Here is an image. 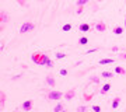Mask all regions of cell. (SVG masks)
Wrapping results in <instances>:
<instances>
[{
    "mask_svg": "<svg viewBox=\"0 0 126 112\" xmlns=\"http://www.w3.org/2000/svg\"><path fill=\"white\" fill-rule=\"evenodd\" d=\"M62 97H64V94L62 91H56V90H52L48 94V99H50V101H59V99H62Z\"/></svg>",
    "mask_w": 126,
    "mask_h": 112,
    "instance_id": "6da1fadb",
    "label": "cell"
},
{
    "mask_svg": "<svg viewBox=\"0 0 126 112\" xmlns=\"http://www.w3.org/2000/svg\"><path fill=\"white\" fill-rule=\"evenodd\" d=\"M34 28H35V25H34L32 22L25 21V22H23V25L20 28V34H25V32H28V31H32Z\"/></svg>",
    "mask_w": 126,
    "mask_h": 112,
    "instance_id": "7a4b0ae2",
    "label": "cell"
},
{
    "mask_svg": "<svg viewBox=\"0 0 126 112\" xmlns=\"http://www.w3.org/2000/svg\"><path fill=\"white\" fill-rule=\"evenodd\" d=\"M42 58H44V53H38V52H36V53H34L31 56V59H32V62L35 63V64H42Z\"/></svg>",
    "mask_w": 126,
    "mask_h": 112,
    "instance_id": "3957f363",
    "label": "cell"
},
{
    "mask_svg": "<svg viewBox=\"0 0 126 112\" xmlns=\"http://www.w3.org/2000/svg\"><path fill=\"white\" fill-rule=\"evenodd\" d=\"M32 107H34V104H32V101L31 99H28V101H24L23 104H21V109L23 111H25V112H28V111H31L32 109Z\"/></svg>",
    "mask_w": 126,
    "mask_h": 112,
    "instance_id": "277c9868",
    "label": "cell"
},
{
    "mask_svg": "<svg viewBox=\"0 0 126 112\" xmlns=\"http://www.w3.org/2000/svg\"><path fill=\"white\" fill-rule=\"evenodd\" d=\"M95 30L99 32H104V31H107V24L105 22H95Z\"/></svg>",
    "mask_w": 126,
    "mask_h": 112,
    "instance_id": "5b68a950",
    "label": "cell"
},
{
    "mask_svg": "<svg viewBox=\"0 0 126 112\" xmlns=\"http://www.w3.org/2000/svg\"><path fill=\"white\" fill-rule=\"evenodd\" d=\"M46 84L48 85H50V87H52V88H53L55 85H56V81H55V77L52 76V74H49V76H46Z\"/></svg>",
    "mask_w": 126,
    "mask_h": 112,
    "instance_id": "8992f818",
    "label": "cell"
},
{
    "mask_svg": "<svg viewBox=\"0 0 126 112\" xmlns=\"http://www.w3.org/2000/svg\"><path fill=\"white\" fill-rule=\"evenodd\" d=\"M74 97H76V91H74V90H69L67 93L64 94V98H66V101H72Z\"/></svg>",
    "mask_w": 126,
    "mask_h": 112,
    "instance_id": "52a82bcc",
    "label": "cell"
},
{
    "mask_svg": "<svg viewBox=\"0 0 126 112\" xmlns=\"http://www.w3.org/2000/svg\"><path fill=\"white\" fill-rule=\"evenodd\" d=\"M109 88H111V84H109V83H105V84L99 88V94H107L109 91Z\"/></svg>",
    "mask_w": 126,
    "mask_h": 112,
    "instance_id": "ba28073f",
    "label": "cell"
},
{
    "mask_svg": "<svg viewBox=\"0 0 126 112\" xmlns=\"http://www.w3.org/2000/svg\"><path fill=\"white\" fill-rule=\"evenodd\" d=\"M7 20H9V16L6 14L4 10H1V11H0V21H1V24L7 22Z\"/></svg>",
    "mask_w": 126,
    "mask_h": 112,
    "instance_id": "9c48e42d",
    "label": "cell"
},
{
    "mask_svg": "<svg viewBox=\"0 0 126 112\" xmlns=\"http://www.w3.org/2000/svg\"><path fill=\"white\" fill-rule=\"evenodd\" d=\"M119 104H121V98H119V97H115V98L112 99V104H111L112 109H116V108L119 107Z\"/></svg>",
    "mask_w": 126,
    "mask_h": 112,
    "instance_id": "30bf717a",
    "label": "cell"
},
{
    "mask_svg": "<svg viewBox=\"0 0 126 112\" xmlns=\"http://www.w3.org/2000/svg\"><path fill=\"white\" fill-rule=\"evenodd\" d=\"M90 30V25L87 24V22H84V24H80L79 25V31H81V32H87Z\"/></svg>",
    "mask_w": 126,
    "mask_h": 112,
    "instance_id": "8fae6325",
    "label": "cell"
},
{
    "mask_svg": "<svg viewBox=\"0 0 126 112\" xmlns=\"http://www.w3.org/2000/svg\"><path fill=\"white\" fill-rule=\"evenodd\" d=\"M111 63H113V59H111V58L101 59V60H99V64H111Z\"/></svg>",
    "mask_w": 126,
    "mask_h": 112,
    "instance_id": "7c38bea8",
    "label": "cell"
},
{
    "mask_svg": "<svg viewBox=\"0 0 126 112\" xmlns=\"http://www.w3.org/2000/svg\"><path fill=\"white\" fill-rule=\"evenodd\" d=\"M64 109H66V108H64V105H63V104H58V105L53 108L55 112H63Z\"/></svg>",
    "mask_w": 126,
    "mask_h": 112,
    "instance_id": "4fadbf2b",
    "label": "cell"
},
{
    "mask_svg": "<svg viewBox=\"0 0 126 112\" xmlns=\"http://www.w3.org/2000/svg\"><path fill=\"white\" fill-rule=\"evenodd\" d=\"M4 102H6V97H4V93L0 94V108L3 109L4 108Z\"/></svg>",
    "mask_w": 126,
    "mask_h": 112,
    "instance_id": "5bb4252c",
    "label": "cell"
},
{
    "mask_svg": "<svg viewBox=\"0 0 126 112\" xmlns=\"http://www.w3.org/2000/svg\"><path fill=\"white\" fill-rule=\"evenodd\" d=\"M115 73H116V74H126V70L123 69V67L116 66V67H115Z\"/></svg>",
    "mask_w": 126,
    "mask_h": 112,
    "instance_id": "9a60e30c",
    "label": "cell"
},
{
    "mask_svg": "<svg viewBox=\"0 0 126 112\" xmlns=\"http://www.w3.org/2000/svg\"><path fill=\"white\" fill-rule=\"evenodd\" d=\"M112 76H113V73H111V72H102L101 73V77H104V79H112Z\"/></svg>",
    "mask_w": 126,
    "mask_h": 112,
    "instance_id": "2e32d148",
    "label": "cell"
},
{
    "mask_svg": "<svg viewBox=\"0 0 126 112\" xmlns=\"http://www.w3.org/2000/svg\"><path fill=\"white\" fill-rule=\"evenodd\" d=\"M122 32H123V28L122 27H115L113 28V34H115V35H121Z\"/></svg>",
    "mask_w": 126,
    "mask_h": 112,
    "instance_id": "e0dca14e",
    "label": "cell"
},
{
    "mask_svg": "<svg viewBox=\"0 0 126 112\" xmlns=\"http://www.w3.org/2000/svg\"><path fill=\"white\" fill-rule=\"evenodd\" d=\"M87 3H88V0H77V1H76V6H77V7H80V6H83V7H84Z\"/></svg>",
    "mask_w": 126,
    "mask_h": 112,
    "instance_id": "ac0fdd59",
    "label": "cell"
},
{
    "mask_svg": "<svg viewBox=\"0 0 126 112\" xmlns=\"http://www.w3.org/2000/svg\"><path fill=\"white\" fill-rule=\"evenodd\" d=\"M90 83L98 84V83H99V77H98V76H91V77H90Z\"/></svg>",
    "mask_w": 126,
    "mask_h": 112,
    "instance_id": "d6986e66",
    "label": "cell"
},
{
    "mask_svg": "<svg viewBox=\"0 0 126 112\" xmlns=\"http://www.w3.org/2000/svg\"><path fill=\"white\" fill-rule=\"evenodd\" d=\"M70 30H72V24H64V25L62 27V31L63 32H69Z\"/></svg>",
    "mask_w": 126,
    "mask_h": 112,
    "instance_id": "ffe728a7",
    "label": "cell"
},
{
    "mask_svg": "<svg viewBox=\"0 0 126 112\" xmlns=\"http://www.w3.org/2000/svg\"><path fill=\"white\" fill-rule=\"evenodd\" d=\"M79 44H80V45H87V44H88V38H86V36H81L80 39H79Z\"/></svg>",
    "mask_w": 126,
    "mask_h": 112,
    "instance_id": "44dd1931",
    "label": "cell"
},
{
    "mask_svg": "<svg viewBox=\"0 0 126 112\" xmlns=\"http://www.w3.org/2000/svg\"><path fill=\"white\" fill-rule=\"evenodd\" d=\"M55 56H56V59H59V60H60V59H64V58H66V55L63 53V52H56V55H55Z\"/></svg>",
    "mask_w": 126,
    "mask_h": 112,
    "instance_id": "7402d4cb",
    "label": "cell"
},
{
    "mask_svg": "<svg viewBox=\"0 0 126 112\" xmlns=\"http://www.w3.org/2000/svg\"><path fill=\"white\" fill-rule=\"evenodd\" d=\"M48 59H49V56L44 53V58H42V64H41V66H46V60H48Z\"/></svg>",
    "mask_w": 126,
    "mask_h": 112,
    "instance_id": "603a6c76",
    "label": "cell"
},
{
    "mask_svg": "<svg viewBox=\"0 0 126 112\" xmlns=\"http://www.w3.org/2000/svg\"><path fill=\"white\" fill-rule=\"evenodd\" d=\"M87 109H88V107H86V105H81V107L77 108V111H79V112H86Z\"/></svg>",
    "mask_w": 126,
    "mask_h": 112,
    "instance_id": "cb8c5ba5",
    "label": "cell"
},
{
    "mask_svg": "<svg viewBox=\"0 0 126 112\" xmlns=\"http://www.w3.org/2000/svg\"><path fill=\"white\" fill-rule=\"evenodd\" d=\"M46 67H53V60L48 59V60H46Z\"/></svg>",
    "mask_w": 126,
    "mask_h": 112,
    "instance_id": "d4e9b609",
    "label": "cell"
},
{
    "mask_svg": "<svg viewBox=\"0 0 126 112\" xmlns=\"http://www.w3.org/2000/svg\"><path fill=\"white\" fill-rule=\"evenodd\" d=\"M81 13H83V6H80V7H77V11H76V14H77V16H80Z\"/></svg>",
    "mask_w": 126,
    "mask_h": 112,
    "instance_id": "484cf974",
    "label": "cell"
},
{
    "mask_svg": "<svg viewBox=\"0 0 126 112\" xmlns=\"http://www.w3.org/2000/svg\"><path fill=\"white\" fill-rule=\"evenodd\" d=\"M93 111L99 112V111H101V107H98V105H94V107H93Z\"/></svg>",
    "mask_w": 126,
    "mask_h": 112,
    "instance_id": "4316f807",
    "label": "cell"
},
{
    "mask_svg": "<svg viewBox=\"0 0 126 112\" xmlns=\"http://www.w3.org/2000/svg\"><path fill=\"white\" fill-rule=\"evenodd\" d=\"M60 74H62V76H67V70H66V69H62V70H60Z\"/></svg>",
    "mask_w": 126,
    "mask_h": 112,
    "instance_id": "83f0119b",
    "label": "cell"
},
{
    "mask_svg": "<svg viewBox=\"0 0 126 112\" xmlns=\"http://www.w3.org/2000/svg\"><path fill=\"white\" fill-rule=\"evenodd\" d=\"M17 1H18V4H20V6H27L25 0H17Z\"/></svg>",
    "mask_w": 126,
    "mask_h": 112,
    "instance_id": "f1b7e54d",
    "label": "cell"
},
{
    "mask_svg": "<svg viewBox=\"0 0 126 112\" xmlns=\"http://www.w3.org/2000/svg\"><path fill=\"white\" fill-rule=\"evenodd\" d=\"M97 50H98V48H95V49H88L87 53H93V52H97Z\"/></svg>",
    "mask_w": 126,
    "mask_h": 112,
    "instance_id": "f546056e",
    "label": "cell"
},
{
    "mask_svg": "<svg viewBox=\"0 0 126 112\" xmlns=\"http://www.w3.org/2000/svg\"><path fill=\"white\" fill-rule=\"evenodd\" d=\"M119 50V48L118 46H112V52H118Z\"/></svg>",
    "mask_w": 126,
    "mask_h": 112,
    "instance_id": "4dcf8cb0",
    "label": "cell"
},
{
    "mask_svg": "<svg viewBox=\"0 0 126 112\" xmlns=\"http://www.w3.org/2000/svg\"><path fill=\"white\" fill-rule=\"evenodd\" d=\"M21 77V74H17V76H13V80H17V79H20Z\"/></svg>",
    "mask_w": 126,
    "mask_h": 112,
    "instance_id": "1f68e13d",
    "label": "cell"
},
{
    "mask_svg": "<svg viewBox=\"0 0 126 112\" xmlns=\"http://www.w3.org/2000/svg\"><path fill=\"white\" fill-rule=\"evenodd\" d=\"M121 58H122V59H125V60H126V53H123V55H121Z\"/></svg>",
    "mask_w": 126,
    "mask_h": 112,
    "instance_id": "d6a6232c",
    "label": "cell"
},
{
    "mask_svg": "<svg viewBox=\"0 0 126 112\" xmlns=\"http://www.w3.org/2000/svg\"><path fill=\"white\" fill-rule=\"evenodd\" d=\"M125 30H126V20H125Z\"/></svg>",
    "mask_w": 126,
    "mask_h": 112,
    "instance_id": "836d02e7",
    "label": "cell"
}]
</instances>
